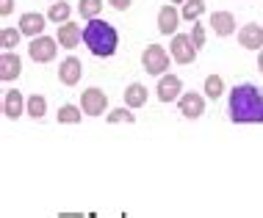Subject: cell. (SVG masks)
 <instances>
[{
    "instance_id": "6da1fadb",
    "label": "cell",
    "mask_w": 263,
    "mask_h": 218,
    "mask_svg": "<svg viewBox=\"0 0 263 218\" xmlns=\"http://www.w3.org/2000/svg\"><path fill=\"white\" fill-rule=\"evenodd\" d=\"M227 114H230V122H236V124H260L263 122V91L258 86H252V83H238L230 91Z\"/></svg>"
},
{
    "instance_id": "7a4b0ae2",
    "label": "cell",
    "mask_w": 263,
    "mask_h": 218,
    "mask_svg": "<svg viewBox=\"0 0 263 218\" xmlns=\"http://www.w3.org/2000/svg\"><path fill=\"white\" fill-rule=\"evenodd\" d=\"M83 45L89 47L97 58H108V55L117 53L119 36H117V28L108 25L105 19H89V25L83 28Z\"/></svg>"
},
{
    "instance_id": "3957f363",
    "label": "cell",
    "mask_w": 263,
    "mask_h": 218,
    "mask_svg": "<svg viewBox=\"0 0 263 218\" xmlns=\"http://www.w3.org/2000/svg\"><path fill=\"white\" fill-rule=\"evenodd\" d=\"M169 50H172V58L177 61V64H194L200 47L194 45L191 33H172V45H169Z\"/></svg>"
},
{
    "instance_id": "277c9868",
    "label": "cell",
    "mask_w": 263,
    "mask_h": 218,
    "mask_svg": "<svg viewBox=\"0 0 263 218\" xmlns=\"http://www.w3.org/2000/svg\"><path fill=\"white\" fill-rule=\"evenodd\" d=\"M141 67H144L147 75H163L169 69V53L163 50L161 45H150L144 53H141Z\"/></svg>"
},
{
    "instance_id": "5b68a950",
    "label": "cell",
    "mask_w": 263,
    "mask_h": 218,
    "mask_svg": "<svg viewBox=\"0 0 263 218\" xmlns=\"http://www.w3.org/2000/svg\"><path fill=\"white\" fill-rule=\"evenodd\" d=\"M55 53H59V39H50V36H33L31 45H28V55H31L36 64L53 61Z\"/></svg>"
},
{
    "instance_id": "8992f818",
    "label": "cell",
    "mask_w": 263,
    "mask_h": 218,
    "mask_svg": "<svg viewBox=\"0 0 263 218\" xmlns=\"http://www.w3.org/2000/svg\"><path fill=\"white\" fill-rule=\"evenodd\" d=\"M81 108L86 116H103L105 108H108V97H105L100 89H86L81 97Z\"/></svg>"
},
{
    "instance_id": "52a82bcc",
    "label": "cell",
    "mask_w": 263,
    "mask_h": 218,
    "mask_svg": "<svg viewBox=\"0 0 263 218\" xmlns=\"http://www.w3.org/2000/svg\"><path fill=\"white\" fill-rule=\"evenodd\" d=\"M177 108H180V114L186 119H200L205 114V97L197 94V91H186L177 100Z\"/></svg>"
},
{
    "instance_id": "ba28073f",
    "label": "cell",
    "mask_w": 263,
    "mask_h": 218,
    "mask_svg": "<svg viewBox=\"0 0 263 218\" xmlns=\"http://www.w3.org/2000/svg\"><path fill=\"white\" fill-rule=\"evenodd\" d=\"M83 77V64L81 58H75V55H67V58L59 64V80L64 86H75V83H81Z\"/></svg>"
},
{
    "instance_id": "9c48e42d",
    "label": "cell",
    "mask_w": 263,
    "mask_h": 218,
    "mask_svg": "<svg viewBox=\"0 0 263 218\" xmlns=\"http://www.w3.org/2000/svg\"><path fill=\"white\" fill-rule=\"evenodd\" d=\"M20 72H23V61H20V55L14 50H3V55H0V80L11 83V80L20 77Z\"/></svg>"
},
{
    "instance_id": "30bf717a",
    "label": "cell",
    "mask_w": 263,
    "mask_h": 218,
    "mask_svg": "<svg viewBox=\"0 0 263 218\" xmlns=\"http://www.w3.org/2000/svg\"><path fill=\"white\" fill-rule=\"evenodd\" d=\"M180 91H183V80L177 75H161L158 80V100L161 102H175L180 100Z\"/></svg>"
},
{
    "instance_id": "8fae6325",
    "label": "cell",
    "mask_w": 263,
    "mask_h": 218,
    "mask_svg": "<svg viewBox=\"0 0 263 218\" xmlns=\"http://www.w3.org/2000/svg\"><path fill=\"white\" fill-rule=\"evenodd\" d=\"M180 19H183V14L177 11L172 3H169V6H161V11H158V31L163 33V36H169V33H177V25H180Z\"/></svg>"
},
{
    "instance_id": "7c38bea8",
    "label": "cell",
    "mask_w": 263,
    "mask_h": 218,
    "mask_svg": "<svg viewBox=\"0 0 263 218\" xmlns=\"http://www.w3.org/2000/svg\"><path fill=\"white\" fill-rule=\"evenodd\" d=\"M45 23L47 17L45 14H36V11H28L20 17V31H23V36H42V31H45Z\"/></svg>"
},
{
    "instance_id": "4fadbf2b",
    "label": "cell",
    "mask_w": 263,
    "mask_h": 218,
    "mask_svg": "<svg viewBox=\"0 0 263 218\" xmlns=\"http://www.w3.org/2000/svg\"><path fill=\"white\" fill-rule=\"evenodd\" d=\"M238 45L244 47V50H258V47H263V28L260 25H244L238 31Z\"/></svg>"
},
{
    "instance_id": "5bb4252c",
    "label": "cell",
    "mask_w": 263,
    "mask_h": 218,
    "mask_svg": "<svg viewBox=\"0 0 263 218\" xmlns=\"http://www.w3.org/2000/svg\"><path fill=\"white\" fill-rule=\"evenodd\" d=\"M25 105H28V100L20 94L17 89L6 91V97H3V114L9 116V119H20V116H23L25 114Z\"/></svg>"
},
{
    "instance_id": "9a60e30c",
    "label": "cell",
    "mask_w": 263,
    "mask_h": 218,
    "mask_svg": "<svg viewBox=\"0 0 263 218\" xmlns=\"http://www.w3.org/2000/svg\"><path fill=\"white\" fill-rule=\"evenodd\" d=\"M59 45L61 47H67V50H72V47H78V41L83 39V31H81V25H75V23H61L59 25Z\"/></svg>"
},
{
    "instance_id": "2e32d148",
    "label": "cell",
    "mask_w": 263,
    "mask_h": 218,
    "mask_svg": "<svg viewBox=\"0 0 263 218\" xmlns=\"http://www.w3.org/2000/svg\"><path fill=\"white\" fill-rule=\"evenodd\" d=\"M211 28L216 36H230L236 33V17L230 11H213L211 14Z\"/></svg>"
},
{
    "instance_id": "e0dca14e",
    "label": "cell",
    "mask_w": 263,
    "mask_h": 218,
    "mask_svg": "<svg viewBox=\"0 0 263 218\" xmlns=\"http://www.w3.org/2000/svg\"><path fill=\"white\" fill-rule=\"evenodd\" d=\"M125 105L127 108H141V105H147V89L141 86V83H130V86L125 89Z\"/></svg>"
},
{
    "instance_id": "ac0fdd59",
    "label": "cell",
    "mask_w": 263,
    "mask_h": 218,
    "mask_svg": "<svg viewBox=\"0 0 263 218\" xmlns=\"http://www.w3.org/2000/svg\"><path fill=\"white\" fill-rule=\"evenodd\" d=\"M183 19H189V23H197V19L205 14V0H183Z\"/></svg>"
},
{
    "instance_id": "d6986e66",
    "label": "cell",
    "mask_w": 263,
    "mask_h": 218,
    "mask_svg": "<svg viewBox=\"0 0 263 218\" xmlns=\"http://www.w3.org/2000/svg\"><path fill=\"white\" fill-rule=\"evenodd\" d=\"M205 97H208V100H219V97L224 94V80L219 75H208L205 77Z\"/></svg>"
},
{
    "instance_id": "ffe728a7",
    "label": "cell",
    "mask_w": 263,
    "mask_h": 218,
    "mask_svg": "<svg viewBox=\"0 0 263 218\" xmlns=\"http://www.w3.org/2000/svg\"><path fill=\"white\" fill-rule=\"evenodd\" d=\"M25 114L31 116V119H42V116L47 114V100H45V97H39V94L28 97V105H25Z\"/></svg>"
},
{
    "instance_id": "44dd1931",
    "label": "cell",
    "mask_w": 263,
    "mask_h": 218,
    "mask_svg": "<svg viewBox=\"0 0 263 218\" xmlns=\"http://www.w3.org/2000/svg\"><path fill=\"white\" fill-rule=\"evenodd\" d=\"M69 14H72V6L59 0V3H50V9H47V19H53V23H67Z\"/></svg>"
},
{
    "instance_id": "7402d4cb",
    "label": "cell",
    "mask_w": 263,
    "mask_h": 218,
    "mask_svg": "<svg viewBox=\"0 0 263 218\" xmlns=\"http://www.w3.org/2000/svg\"><path fill=\"white\" fill-rule=\"evenodd\" d=\"M78 11H81V17L95 19L103 11V0H78Z\"/></svg>"
},
{
    "instance_id": "603a6c76",
    "label": "cell",
    "mask_w": 263,
    "mask_h": 218,
    "mask_svg": "<svg viewBox=\"0 0 263 218\" xmlns=\"http://www.w3.org/2000/svg\"><path fill=\"white\" fill-rule=\"evenodd\" d=\"M81 111L83 108H78V105H61V108H59V122L61 124H78V122H81Z\"/></svg>"
},
{
    "instance_id": "cb8c5ba5",
    "label": "cell",
    "mask_w": 263,
    "mask_h": 218,
    "mask_svg": "<svg viewBox=\"0 0 263 218\" xmlns=\"http://www.w3.org/2000/svg\"><path fill=\"white\" fill-rule=\"evenodd\" d=\"M20 36H23V31H14V28H3V31H0V47H3V50H14V47L20 45Z\"/></svg>"
},
{
    "instance_id": "d4e9b609",
    "label": "cell",
    "mask_w": 263,
    "mask_h": 218,
    "mask_svg": "<svg viewBox=\"0 0 263 218\" xmlns=\"http://www.w3.org/2000/svg\"><path fill=\"white\" fill-rule=\"evenodd\" d=\"M108 122L111 124H117V122L133 124V122H136V114H130L127 108H117V111H111V114H108Z\"/></svg>"
},
{
    "instance_id": "484cf974",
    "label": "cell",
    "mask_w": 263,
    "mask_h": 218,
    "mask_svg": "<svg viewBox=\"0 0 263 218\" xmlns=\"http://www.w3.org/2000/svg\"><path fill=\"white\" fill-rule=\"evenodd\" d=\"M191 39H194L197 47H205V28L202 25H194V28H191Z\"/></svg>"
},
{
    "instance_id": "4316f807",
    "label": "cell",
    "mask_w": 263,
    "mask_h": 218,
    "mask_svg": "<svg viewBox=\"0 0 263 218\" xmlns=\"http://www.w3.org/2000/svg\"><path fill=\"white\" fill-rule=\"evenodd\" d=\"M108 3H111L117 11H127V9H130V3H133V0H108Z\"/></svg>"
},
{
    "instance_id": "83f0119b",
    "label": "cell",
    "mask_w": 263,
    "mask_h": 218,
    "mask_svg": "<svg viewBox=\"0 0 263 218\" xmlns=\"http://www.w3.org/2000/svg\"><path fill=\"white\" fill-rule=\"evenodd\" d=\"M11 9H14V0H0V14H3V17H9Z\"/></svg>"
},
{
    "instance_id": "f1b7e54d",
    "label": "cell",
    "mask_w": 263,
    "mask_h": 218,
    "mask_svg": "<svg viewBox=\"0 0 263 218\" xmlns=\"http://www.w3.org/2000/svg\"><path fill=\"white\" fill-rule=\"evenodd\" d=\"M258 69H260V72H263V50L258 53Z\"/></svg>"
},
{
    "instance_id": "f546056e",
    "label": "cell",
    "mask_w": 263,
    "mask_h": 218,
    "mask_svg": "<svg viewBox=\"0 0 263 218\" xmlns=\"http://www.w3.org/2000/svg\"><path fill=\"white\" fill-rule=\"evenodd\" d=\"M172 3H183V0H172Z\"/></svg>"
}]
</instances>
